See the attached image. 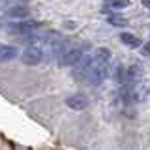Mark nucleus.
Segmentation results:
<instances>
[{
  "label": "nucleus",
  "mask_w": 150,
  "mask_h": 150,
  "mask_svg": "<svg viewBox=\"0 0 150 150\" xmlns=\"http://www.w3.org/2000/svg\"><path fill=\"white\" fill-rule=\"evenodd\" d=\"M109 58H111V51L109 49H96L94 54H90V66L88 71L84 75V84L90 86H98L107 79L109 75Z\"/></svg>",
  "instance_id": "obj_1"
},
{
  "label": "nucleus",
  "mask_w": 150,
  "mask_h": 150,
  "mask_svg": "<svg viewBox=\"0 0 150 150\" xmlns=\"http://www.w3.org/2000/svg\"><path fill=\"white\" fill-rule=\"evenodd\" d=\"M56 53H58V64L66 66V68L75 66L84 56L83 47H79V45H71V47H69V45H62V41H60L58 47H56Z\"/></svg>",
  "instance_id": "obj_2"
},
{
  "label": "nucleus",
  "mask_w": 150,
  "mask_h": 150,
  "mask_svg": "<svg viewBox=\"0 0 150 150\" xmlns=\"http://www.w3.org/2000/svg\"><path fill=\"white\" fill-rule=\"evenodd\" d=\"M21 58H23V64H26V66H38L41 60H43V51H41L38 45H30V47H26V49L23 51Z\"/></svg>",
  "instance_id": "obj_3"
},
{
  "label": "nucleus",
  "mask_w": 150,
  "mask_h": 150,
  "mask_svg": "<svg viewBox=\"0 0 150 150\" xmlns=\"http://www.w3.org/2000/svg\"><path fill=\"white\" fill-rule=\"evenodd\" d=\"M41 25L38 21H23V23H11L8 25V30L11 34H30V32H36V28H40Z\"/></svg>",
  "instance_id": "obj_4"
},
{
  "label": "nucleus",
  "mask_w": 150,
  "mask_h": 150,
  "mask_svg": "<svg viewBox=\"0 0 150 150\" xmlns=\"http://www.w3.org/2000/svg\"><path fill=\"white\" fill-rule=\"evenodd\" d=\"M66 105L73 111H83V109H86L88 100H86L84 94H73V96H69L68 100H66Z\"/></svg>",
  "instance_id": "obj_5"
},
{
  "label": "nucleus",
  "mask_w": 150,
  "mask_h": 150,
  "mask_svg": "<svg viewBox=\"0 0 150 150\" xmlns=\"http://www.w3.org/2000/svg\"><path fill=\"white\" fill-rule=\"evenodd\" d=\"M17 53H19L17 47L0 43V62H9V60H13L17 56Z\"/></svg>",
  "instance_id": "obj_6"
},
{
  "label": "nucleus",
  "mask_w": 150,
  "mask_h": 150,
  "mask_svg": "<svg viewBox=\"0 0 150 150\" xmlns=\"http://www.w3.org/2000/svg\"><path fill=\"white\" fill-rule=\"evenodd\" d=\"M120 40H122V43H124V45L131 47V49H135V47L141 45V40H139L137 36L129 34V32H122V34H120Z\"/></svg>",
  "instance_id": "obj_7"
},
{
  "label": "nucleus",
  "mask_w": 150,
  "mask_h": 150,
  "mask_svg": "<svg viewBox=\"0 0 150 150\" xmlns=\"http://www.w3.org/2000/svg\"><path fill=\"white\" fill-rule=\"evenodd\" d=\"M107 21H109L111 25H115V26H126L128 25V21H126L124 17L116 15V13H107Z\"/></svg>",
  "instance_id": "obj_8"
},
{
  "label": "nucleus",
  "mask_w": 150,
  "mask_h": 150,
  "mask_svg": "<svg viewBox=\"0 0 150 150\" xmlns=\"http://www.w3.org/2000/svg\"><path fill=\"white\" fill-rule=\"evenodd\" d=\"M6 15L8 17H26L28 15V9L26 8H9V9H6Z\"/></svg>",
  "instance_id": "obj_9"
},
{
  "label": "nucleus",
  "mask_w": 150,
  "mask_h": 150,
  "mask_svg": "<svg viewBox=\"0 0 150 150\" xmlns=\"http://www.w3.org/2000/svg\"><path fill=\"white\" fill-rule=\"evenodd\" d=\"M105 6H107V8L120 9V8H126V6H129V0H105Z\"/></svg>",
  "instance_id": "obj_10"
},
{
  "label": "nucleus",
  "mask_w": 150,
  "mask_h": 150,
  "mask_svg": "<svg viewBox=\"0 0 150 150\" xmlns=\"http://www.w3.org/2000/svg\"><path fill=\"white\" fill-rule=\"evenodd\" d=\"M9 4H11V0H0V11L9 9Z\"/></svg>",
  "instance_id": "obj_11"
},
{
  "label": "nucleus",
  "mask_w": 150,
  "mask_h": 150,
  "mask_svg": "<svg viewBox=\"0 0 150 150\" xmlns=\"http://www.w3.org/2000/svg\"><path fill=\"white\" fill-rule=\"evenodd\" d=\"M141 51H143V54H144V56H150V41H148V43H144Z\"/></svg>",
  "instance_id": "obj_12"
},
{
  "label": "nucleus",
  "mask_w": 150,
  "mask_h": 150,
  "mask_svg": "<svg viewBox=\"0 0 150 150\" xmlns=\"http://www.w3.org/2000/svg\"><path fill=\"white\" fill-rule=\"evenodd\" d=\"M141 2H143V6H144V8H148V9H150V0H141Z\"/></svg>",
  "instance_id": "obj_13"
}]
</instances>
